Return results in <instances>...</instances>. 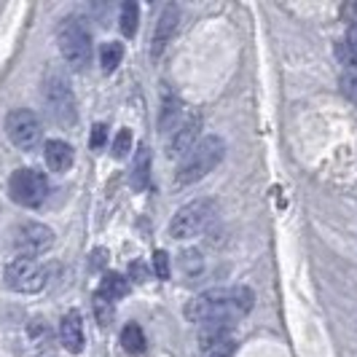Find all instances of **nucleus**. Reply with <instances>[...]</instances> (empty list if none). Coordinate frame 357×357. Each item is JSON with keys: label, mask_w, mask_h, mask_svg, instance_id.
<instances>
[{"label": "nucleus", "mask_w": 357, "mask_h": 357, "mask_svg": "<svg viewBox=\"0 0 357 357\" xmlns=\"http://www.w3.org/2000/svg\"><path fill=\"white\" fill-rule=\"evenodd\" d=\"M132 151V129H121L113 140V159H126Z\"/></svg>", "instance_id": "obj_21"}, {"label": "nucleus", "mask_w": 357, "mask_h": 357, "mask_svg": "<svg viewBox=\"0 0 357 357\" xmlns=\"http://www.w3.org/2000/svg\"><path fill=\"white\" fill-rule=\"evenodd\" d=\"M202 126H204L202 110L194 107L191 113H185L180 129L169 137V156H172V159H185V156L197 148V143L202 140Z\"/></svg>", "instance_id": "obj_10"}, {"label": "nucleus", "mask_w": 357, "mask_h": 357, "mask_svg": "<svg viewBox=\"0 0 357 357\" xmlns=\"http://www.w3.org/2000/svg\"><path fill=\"white\" fill-rule=\"evenodd\" d=\"M153 271L159 280H169V255L164 250L153 252Z\"/></svg>", "instance_id": "obj_24"}, {"label": "nucleus", "mask_w": 357, "mask_h": 357, "mask_svg": "<svg viewBox=\"0 0 357 357\" xmlns=\"http://www.w3.org/2000/svg\"><path fill=\"white\" fill-rule=\"evenodd\" d=\"M180 268L185 274H199L204 268V261H202V252L199 250H185L180 255Z\"/></svg>", "instance_id": "obj_22"}, {"label": "nucleus", "mask_w": 357, "mask_h": 357, "mask_svg": "<svg viewBox=\"0 0 357 357\" xmlns=\"http://www.w3.org/2000/svg\"><path fill=\"white\" fill-rule=\"evenodd\" d=\"M255 304V296H252L250 287H213L207 293H199L194 301H188L185 306V317L197 325L213 320H226L234 322L236 317L248 314Z\"/></svg>", "instance_id": "obj_1"}, {"label": "nucleus", "mask_w": 357, "mask_h": 357, "mask_svg": "<svg viewBox=\"0 0 357 357\" xmlns=\"http://www.w3.org/2000/svg\"><path fill=\"white\" fill-rule=\"evenodd\" d=\"M129 277H132L135 282H145L148 268L143 266V261H132V266H129Z\"/></svg>", "instance_id": "obj_26"}, {"label": "nucleus", "mask_w": 357, "mask_h": 357, "mask_svg": "<svg viewBox=\"0 0 357 357\" xmlns=\"http://www.w3.org/2000/svg\"><path fill=\"white\" fill-rule=\"evenodd\" d=\"M137 24H140V8L135 0H126L121 6V17H119V27H121V36L135 38L137 33Z\"/></svg>", "instance_id": "obj_17"}, {"label": "nucleus", "mask_w": 357, "mask_h": 357, "mask_svg": "<svg viewBox=\"0 0 357 357\" xmlns=\"http://www.w3.org/2000/svg\"><path fill=\"white\" fill-rule=\"evenodd\" d=\"M43 105L54 124L73 126L78 119V107H75V94H73L70 78L68 73L52 68L43 78Z\"/></svg>", "instance_id": "obj_2"}, {"label": "nucleus", "mask_w": 357, "mask_h": 357, "mask_svg": "<svg viewBox=\"0 0 357 357\" xmlns=\"http://www.w3.org/2000/svg\"><path fill=\"white\" fill-rule=\"evenodd\" d=\"M234 349H236V344H234L231 336H226V339L215 341L210 347H204L202 349V357H231Z\"/></svg>", "instance_id": "obj_20"}, {"label": "nucleus", "mask_w": 357, "mask_h": 357, "mask_svg": "<svg viewBox=\"0 0 357 357\" xmlns=\"http://www.w3.org/2000/svg\"><path fill=\"white\" fill-rule=\"evenodd\" d=\"M8 194L17 202L19 207L36 210L49 197V180L43 172H38L33 167H22L8 180Z\"/></svg>", "instance_id": "obj_7"}, {"label": "nucleus", "mask_w": 357, "mask_h": 357, "mask_svg": "<svg viewBox=\"0 0 357 357\" xmlns=\"http://www.w3.org/2000/svg\"><path fill=\"white\" fill-rule=\"evenodd\" d=\"M121 59H124V46L121 43H116V40H107L100 46V65H102V70L105 73H113L119 65H121Z\"/></svg>", "instance_id": "obj_19"}, {"label": "nucleus", "mask_w": 357, "mask_h": 357, "mask_svg": "<svg viewBox=\"0 0 357 357\" xmlns=\"http://www.w3.org/2000/svg\"><path fill=\"white\" fill-rule=\"evenodd\" d=\"M56 43L62 59L70 65L73 70H86L91 65V36L84 24V19L78 17H65L56 27Z\"/></svg>", "instance_id": "obj_4"}, {"label": "nucleus", "mask_w": 357, "mask_h": 357, "mask_svg": "<svg viewBox=\"0 0 357 357\" xmlns=\"http://www.w3.org/2000/svg\"><path fill=\"white\" fill-rule=\"evenodd\" d=\"M3 280H6V285L11 287L14 293L33 296V293H40L46 287L49 271H46V266L38 258H22V255H17L14 261L6 264Z\"/></svg>", "instance_id": "obj_6"}, {"label": "nucleus", "mask_w": 357, "mask_h": 357, "mask_svg": "<svg viewBox=\"0 0 357 357\" xmlns=\"http://www.w3.org/2000/svg\"><path fill=\"white\" fill-rule=\"evenodd\" d=\"M226 156V143L218 135H207L197 143V148L183 159V164L178 167L175 183L178 185H194L202 178H207L215 167L223 161Z\"/></svg>", "instance_id": "obj_3"}, {"label": "nucleus", "mask_w": 357, "mask_h": 357, "mask_svg": "<svg viewBox=\"0 0 357 357\" xmlns=\"http://www.w3.org/2000/svg\"><path fill=\"white\" fill-rule=\"evenodd\" d=\"M43 159H46V167L52 172H68L73 167V161H75V151L65 140H49L43 145Z\"/></svg>", "instance_id": "obj_13"}, {"label": "nucleus", "mask_w": 357, "mask_h": 357, "mask_svg": "<svg viewBox=\"0 0 357 357\" xmlns=\"http://www.w3.org/2000/svg\"><path fill=\"white\" fill-rule=\"evenodd\" d=\"M148 178H151V153H148V148H140V153L135 159V167H132V188L143 191L145 185H148Z\"/></svg>", "instance_id": "obj_16"}, {"label": "nucleus", "mask_w": 357, "mask_h": 357, "mask_svg": "<svg viewBox=\"0 0 357 357\" xmlns=\"http://www.w3.org/2000/svg\"><path fill=\"white\" fill-rule=\"evenodd\" d=\"M59 341H62V347H65L70 355H81V352H84V344H86L84 320H81V314H78L75 309L62 314V320H59Z\"/></svg>", "instance_id": "obj_12"}, {"label": "nucleus", "mask_w": 357, "mask_h": 357, "mask_svg": "<svg viewBox=\"0 0 357 357\" xmlns=\"http://www.w3.org/2000/svg\"><path fill=\"white\" fill-rule=\"evenodd\" d=\"M183 119H185V105L180 102L175 94H172V97H167V100L161 102V116H159L161 137H164V135H167V137H172V135L180 129V124H183Z\"/></svg>", "instance_id": "obj_14"}, {"label": "nucleus", "mask_w": 357, "mask_h": 357, "mask_svg": "<svg viewBox=\"0 0 357 357\" xmlns=\"http://www.w3.org/2000/svg\"><path fill=\"white\" fill-rule=\"evenodd\" d=\"M6 135L19 151H36L43 140V124L33 110L17 107L6 116Z\"/></svg>", "instance_id": "obj_8"}, {"label": "nucleus", "mask_w": 357, "mask_h": 357, "mask_svg": "<svg viewBox=\"0 0 357 357\" xmlns=\"http://www.w3.org/2000/svg\"><path fill=\"white\" fill-rule=\"evenodd\" d=\"M94 314H97V320L100 325H110L113 322V301H107L105 296H94Z\"/></svg>", "instance_id": "obj_23"}, {"label": "nucleus", "mask_w": 357, "mask_h": 357, "mask_svg": "<svg viewBox=\"0 0 357 357\" xmlns=\"http://www.w3.org/2000/svg\"><path fill=\"white\" fill-rule=\"evenodd\" d=\"M215 215H218V207H215L213 199H194L172 215L169 236L172 239H194L213 226Z\"/></svg>", "instance_id": "obj_5"}, {"label": "nucleus", "mask_w": 357, "mask_h": 357, "mask_svg": "<svg viewBox=\"0 0 357 357\" xmlns=\"http://www.w3.org/2000/svg\"><path fill=\"white\" fill-rule=\"evenodd\" d=\"M100 296H105L107 301H121L124 296H129V280L116 274V271H110V274H105V280L100 285Z\"/></svg>", "instance_id": "obj_15"}, {"label": "nucleus", "mask_w": 357, "mask_h": 357, "mask_svg": "<svg viewBox=\"0 0 357 357\" xmlns=\"http://www.w3.org/2000/svg\"><path fill=\"white\" fill-rule=\"evenodd\" d=\"M107 143V126L105 124H94L91 126V137L89 148L91 151H102V145Z\"/></svg>", "instance_id": "obj_25"}, {"label": "nucleus", "mask_w": 357, "mask_h": 357, "mask_svg": "<svg viewBox=\"0 0 357 357\" xmlns=\"http://www.w3.org/2000/svg\"><path fill=\"white\" fill-rule=\"evenodd\" d=\"M54 245V231L46 223L38 220H24L14 229V250L22 258H38L43 252H49Z\"/></svg>", "instance_id": "obj_9"}, {"label": "nucleus", "mask_w": 357, "mask_h": 357, "mask_svg": "<svg viewBox=\"0 0 357 357\" xmlns=\"http://www.w3.org/2000/svg\"><path fill=\"white\" fill-rule=\"evenodd\" d=\"M180 24V8L178 6H164V11L156 19V27H153V38H151V56L159 59L161 54L167 52V46L172 43V38L178 33Z\"/></svg>", "instance_id": "obj_11"}, {"label": "nucleus", "mask_w": 357, "mask_h": 357, "mask_svg": "<svg viewBox=\"0 0 357 357\" xmlns=\"http://www.w3.org/2000/svg\"><path fill=\"white\" fill-rule=\"evenodd\" d=\"M121 347H124L129 355H140L145 349V336H143V328L137 322H129L124 325L121 331Z\"/></svg>", "instance_id": "obj_18"}]
</instances>
